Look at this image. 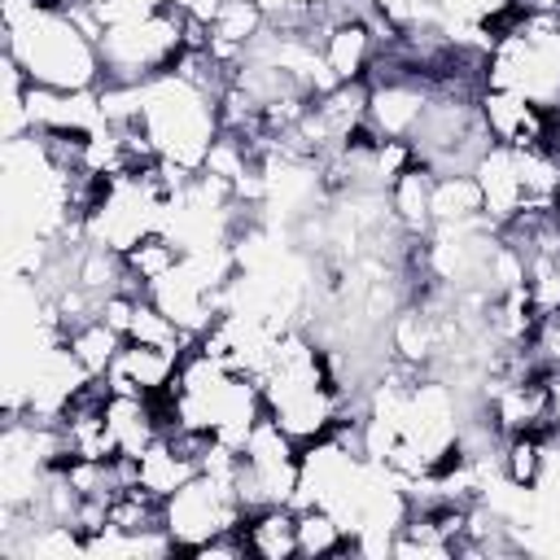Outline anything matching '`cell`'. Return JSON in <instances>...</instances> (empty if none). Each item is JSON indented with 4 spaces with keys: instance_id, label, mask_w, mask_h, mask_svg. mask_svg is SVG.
Returning a JSON list of instances; mask_svg holds the SVG:
<instances>
[{
    "instance_id": "obj_4",
    "label": "cell",
    "mask_w": 560,
    "mask_h": 560,
    "mask_svg": "<svg viewBox=\"0 0 560 560\" xmlns=\"http://www.w3.org/2000/svg\"><path fill=\"white\" fill-rule=\"evenodd\" d=\"M179 376V354L158 350V346H136L127 341L114 359V368L101 376L109 394H140V398H162Z\"/></svg>"
},
{
    "instance_id": "obj_10",
    "label": "cell",
    "mask_w": 560,
    "mask_h": 560,
    "mask_svg": "<svg viewBox=\"0 0 560 560\" xmlns=\"http://www.w3.org/2000/svg\"><path fill=\"white\" fill-rule=\"evenodd\" d=\"M551 464V438L547 433H508L499 442V477L516 490H534Z\"/></svg>"
},
{
    "instance_id": "obj_15",
    "label": "cell",
    "mask_w": 560,
    "mask_h": 560,
    "mask_svg": "<svg viewBox=\"0 0 560 560\" xmlns=\"http://www.w3.org/2000/svg\"><path fill=\"white\" fill-rule=\"evenodd\" d=\"M542 385H547V420H551V433H560V368H547L542 372Z\"/></svg>"
},
{
    "instance_id": "obj_11",
    "label": "cell",
    "mask_w": 560,
    "mask_h": 560,
    "mask_svg": "<svg viewBox=\"0 0 560 560\" xmlns=\"http://www.w3.org/2000/svg\"><path fill=\"white\" fill-rule=\"evenodd\" d=\"M298 512V556L302 560H328V556H350V529L341 525L337 512L306 503Z\"/></svg>"
},
{
    "instance_id": "obj_1",
    "label": "cell",
    "mask_w": 560,
    "mask_h": 560,
    "mask_svg": "<svg viewBox=\"0 0 560 560\" xmlns=\"http://www.w3.org/2000/svg\"><path fill=\"white\" fill-rule=\"evenodd\" d=\"M4 31V57L22 66V74L39 88H61V92H96L105 88V66L96 35H88L66 9H35L18 26Z\"/></svg>"
},
{
    "instance_id": "obj_3",
    "label": "cell",
    "mask_w": 560,
    "mask_h": 560,
    "mask_svg": "<svg viewBox=\"0 0 560 560\" xmlns=\"http://www.w3.org/2000/svg\"><path fill=\"white\" fill-rule=\"evenodd\" d=\"M477 188H481V206H486V223L490 228H508L521 219L525 210V184H521V166H516V149L508 144H490L477 166Z\"/></svg>"
},
{
    "instance_id": "obj_8",
    "label": "cell",
    "mask_w": 560,
    "mask_h": 560,
    "mask_svg": "<svg viewBox=\"0 0 560 560\" xmlns=\"http://www.w3.org/2000/svg\"><path fill=\"white\" fill-rule=\"evenodd\" d=\"M385 206L389 219L407 232V236H429L433 228V171L424 162H411L389 188H385Z\"/></svg>"
},
{
    "instance_id": "obj_9",
    "label": "cell",
    "mask_w": 560,
    "mask_h": 560,
    "mask_svg": "<svg viewBox=\"0 0 560 560\" xmlns=\"http://www.w3.org/2000/svg\"><path fill=\"white\" fill-rule=\"evenodd\" d=\"M433 228H464V223H481L486 206H481V188L472 171H433Z\"/></svg>"
},
{
    "instance_id": "obj_14",
    "label": "cell",
    "mask_w": 560,
    "mask_h": 560,
    "mask_svg": "<svg viewBox=\"0 0 560 560\" xmlns=\"http://www.w3.org/2000/svg\"><path fill=\"white\" fill-rule=\"evenodd\" d=\"M529 346H534V354H538L542 368H560V311L538 324V332H534Z\"/></svg>"
},
{
    "instance_id": "obj_12",
    "label": "cell",
    "mask_w": 560,
    "mask_h": 560,
    "mask_svg": "<svg viewBox=\"0 0 560 560\" xmlns=\"http://www.w3.org/2000/svg\"><path fill=\"white\" fill-rule=\"evenodd\" d=\"M122 346H127V337L118 328H109L101 315H92V319H83V324H74L66 332V350L79 359V368L88 376H105L114 368V359H118Z\"/></svg>"
},
{
    "instance_id": "obj_6",
    "label": "cell",
    "mask_w": 560,
    "mask_h": 560,
    "mask_svg": "<svg viewBox=\"0 0 560 560\" xmlns=\"http://www.w3.org/2000/svg\"><path fill=\"white\" fill-rule=\"evenodd\" d=\"M201 468L197 459L171 438V433H158L140 455H136V486L149 490L153 499H171L184 481H192Z\"/></svg>"
},
{
    "instance_id": "obj_7",
    "label": "cell",
    "mask_w": 560,
    "mask_h": 560,
    "mask_svg": "<svg viewBox=\"0 0 560 560\" xmlns=\"http://www.w3.org/2000/svg\"><path fill=\"white\" fill-rule=\"evenodd\" d=\"M241 538L258 560H298V512L289 503H267L245 512Z\"/></svg>"
},
{
    "instance_id": "obj_13",
    "label": "cell",
    "mask_w": 560,
    "mask_h": 560,
    "mask_svg": "<svg viewBox=\"0 0 560 560\" xmlns=\"http://www.w3.org/2000/svg\"><path fill=\"white\" fill-rule=\"evenodd\" d=\"M184 258V245L171 236V232H149V236H140L127 254H122V262H127V276H131V284L144 293L149 284H158L166 271H175V262Z\"/></svg>"
},
{
    "instance_id": "obj_5",
    "label": "cell",
    "mask_w": 560,
    "mask_h": 560,
    "mask_svg": "<svg viewBox=\"0 0 560 560\" xmlns=\"http://www.w3.org/2000/svg\"><path fill=\"white\" fill-rule=\"evenodd\" d=\"M319 52H324L337 83H368L372 61L381 52V39L368 22H341V26L319 35Z\"/></svg>"
},
{
    "instance_id": "obj_2",
    "label": "cell",
    "mask_w": 560,
    "mask_h": 560,
    "mask_svg": "<svg viewBox=\"0 0 560 560\" xmlns=\"http://www.w3.org/2000/svg\"><path fill=\"white\" fill-rule=\"evenodd\" d=\"M241 521H245V503L236 494V481H228V477L197 472L171 499H162V529L175 542V551H184V556H192L214 534L241 529Z\"/></svg>"
}]
</instances>
